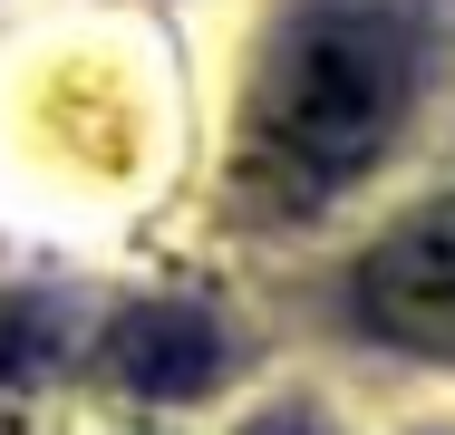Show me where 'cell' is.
<instances>
[{"label":"cell","instance_id":"cell-5","mask_svg":"<svg viewBox=\"0 0 455 435\" xmlns=\"http://www.w3.org/2000/svg\"><path fill=\"white\" fill-rule=\"evenodd\" d=\"M10 348H20V320H10V310H0V368H10Z\"/></svg>","mask_w":455,"mask_h":435},{"label":"cell","instance_id":"cell-1","mask_svg":"<svg viewBox=\"0 0 455 435\" xmlns=\"http://www.w3.org/2000/svg\"><path fill=\"white\" fill-rule=\"evenodd\" d=\"M397 116H407V39L349 0L291 10L243 97L233 174L262 213H310L387 155Z\"/></svg>","mask_w":455,"mask_h":435},{"label":"cell","instance_id":"cell-3","mask_svg":"<svg viewBox=\"0 0 455 435\" xmlns=\"http://www.w3.org/2000/svg\"><path fill=\"white\" fill-rule=\"evenodd\" d=\"M107 368L136 387V397H194L213 368H223V339H213V320H194V310H136L116 348H107Z\"/></svg>","mask_w":455,"mask_h":435},{"label":"cell","instance_id":"cell-2","mask_svg":"<svg viewBox=\"0 0 455 435\" xmlns=\"http://www.w3.org/2000/svg\"><path fill=\"white\" fill-rule=\"evenodd\" d=\"M359 310L378 320V339L455 358V194L427 203V213H407L359 261Z\"/></svg>","mask_w":455,"mask_h":435},{"label":"cell","instance_id":"cell-4","mask_svg":"<svg viewBox=\"0 0 455 435\" xmlns=\"http://www.w3.org/2000/svg\"><path fill=\"white\" fill-rule=\"evenodd\" d=\"M252 435H310V426H300V416H262Z\"/></svg>","mask_w":455,"mask_h":435}]
</instances>
